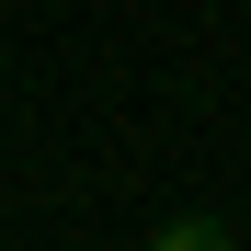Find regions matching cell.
I'll return each instance as SVG.
<instances>
[{
    "mask_svg": "<svg viewBox=\"0 0 251 251\" xmlns=\"http://www.w3.org/2000/svg\"><path fill=\"white\" fill-rule=\"evenodd\" d=\"M149 251H240V240H228V228H217V217H172V228H160V240H149Z\"/></svg>",
    "mask_w": 251,
    "mask_h": 251,
    "instance_id": "obj_1",
    "label": "cell"
}]
</instances>
